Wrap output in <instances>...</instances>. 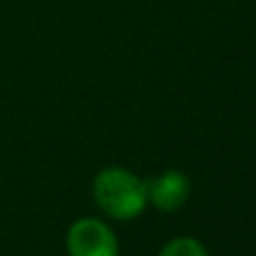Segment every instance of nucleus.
<instances>
[{
  "label": "nucleus",
  "instance_id": "nucleus-3",
  "mask_svg": "<svg viewBox=\"0 0 256 256\" xmlns=\"http://www.w3.org/2000/svg\"><path fill=\"white\" fill-rule=\"evenodd\" d=\"M189 180L178 171H166L164 176L155 178L146 184V196L160 212H173V209L182 207L184 200L189 198Z\"/></svg>",
  "mask_w": 256,
  "mask_h": 256
},
{
  "label": "nucleus",
  "instance_id": "nucleus-1",
  "mask_svg": "<svg viewBox=\"0 0 256 256\" xmlns=\"http://www.w3.org/2000/svg\"><path fill=\"white\" fill-rule=\"evenodd\" d=\"M92 194L97 204L117 220H128L144 212L146 184L126 168H104L92 182Z\"/></svg>",
  "mask_w": 256,
  "mask_h": 256
},
{
  "label": "nucleus",
  "instance_id": "nucleus-2",
  "mask_svg": "<svg viewBox=\"0 0 256 256\" xmlns=\"http://www.w3.org/2000/svg\"><path fill=\"white\" fill-rule=\"evenodd\" d=\"M70 256H117V238L97 218H81L68 232Z\"/></svg>",
  "mask_w": 256,
  "mask_h": 256
},
{
  "label": "nucleus",
  "instance_id": "nucleus-4",
  "mask_svg": "<svg viewBox=\"0 0 256 256\" xmlns=\"http://www.w3.org/2000/svg\"><path fill=\"white\" fill-rule=\"evenodd\" d=\"M160 256H207V250L202 248L200 240L191 238V236H180L164 245Z\"/></svg>",
  "mask_w": 256,
  "mask_h": 256
}]
</instances>
